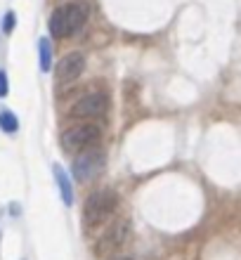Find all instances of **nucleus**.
<instances>
[{
    "instance_id": "ddd939ff",
    "label": "nucleus",
    "mask_w": 241,
    "mask_h": 260,
    "mask_svg": "<svg viewBox=\"0 0 241 260\" xmlns=\"http://www.w3.org/2000/svg\"><path fill=\"white\" fill-rule=\"evenodd\" d=\"M111 260H132V258H125V255H116V258H111Z\"/></svg>"
},
{
    "instance_id": "20e7f679",
    "label": "nucleus",
    "mask_w": 241,
    "mask_h": 260,
    "mask_svg": "<svg viewBox=\"0 0 241 260\" xmlns=\"http://www.w3.org/2000/svg\"><path fill=\"white\" fill-rule=\"evenodd\" d=\"M104 168V151L92 147V149H85L81 154H76L74 158V178L78 182H90L92 178H97Z\"/></svg>"
},
{
    "instance_id": "f8f14e48",
    "label": "nucleus",
    "mask_w": 241,
    "mask_h": 260,
    "mask_svg": "<svg viewBox=\"0 0 241 260\" xmlns=\"http://www.w3.org/2000/svg\"><path fill=\"white\" fill-rule=\"evenodd\" d=\"M7 92H10V81L5 71H0V97H7Z\"/></svg>"
},
{
    "instance_id": "39448f33",
    "label": "nucleus",
    "mask_w": 241,
    "mask_h": 260,
    "mask_svg": "<svg viewBox=\"0 0 241 260\" xmlns=\"http://www.w3.org/2000/svg\"><path fill=\"white\" fill-rule=\"evenodd\" d=\"M107 95L102 92H90V95L81 97L76 104H71L69 109V116L71 118H97V116H104L107 114Z\"/></svg>"
},
{
    "instance_id": "f03ea898",
    "label": "nucleus",
    "mask_w": 241,
    "mask_h": 260,
    "mask_svg": "<svg viewBox=\"0 0 241 260\" xmlns=\"http://www.w3.org/2000/svg\"><path fill=\"white\" fill-rule=\"evenodd\" d=\"M116 206H118L116 192H111V189H97V192H92L85 199V204H83V225L88 227V230L102 227L116 213Z\"/></svg>"
},
{
    "instance_id": "6e6552de",
    "label": "nucleus",
    "mask_w": 241,
    "mask_h": 260,
    "mask_svg": "<svg viewBox=\"0 0 241 260\" xmlns=\"http://www.w3.org/2000/svg\"><path fill=\"white\" fill-rule=\"evenodd\" d=\"M52 173H55V180H57V187H59V194H62V201L66 206L74 204V185L69 180V173L64 171L59 164L52 166Z\"/></svg>"
},
{
    "instance_id": "0eeeda50",
    "label": "nucleus",
    "mask_w": 241,
    "mask_h": 260,
    "mask_svg": "<svg viewBox=\"0 0 241 260\" xmlns=\"http://www.w3.org/2000/svg\"><path fill=\"white\" fill-rule=\"evenodd\" d=\"M83 69H85V57L83 52H69V55H64L59 59L55 69V76L59 83H74L78 76L83 74Z\"/></svg>"
},
{
    "instance_id": "f257e3e1",
    "label": "nucleus",
    "mask_w": 241,
    "mask_h": 260,
    "mask_svg": "<svg viewBox=\"0 0 241 260\" xmlns=\"http://www.w3.org/2000/svg\"><path fill=\"white\" fill-rule=\"evenodd\" d=\"M88 17H90V5L85 0L69 3V5H59L50 14L48 28L55 38H69V36L78 34L85 26Z\"/></svg>"
},
{
    "instance_id": "1a4fd4ad",
    "label": "nucleus",
    "mask_w": 241,
    "mask_h": 260,
    "mask_svg": "<svg viewBox=\"0 0 241 260\" xmlns=\"http://www.w3.org/2000/svg\"><path fill=\"white\" fill-rule=\"evenodd\" d=\"M38 55H41V71H50L52 69V45H50L48 38H41Z\"/></svg>"
},
{
    "instance_id": "7ed1b4c3",
    "label": "nucleus",
    "mask_w": 241,
    "mask_h": 260,
    "mask_svg": "<svg viewBox=\"0 0 241 260\" xmlns=\"http://www.w3.org/2000/svg\"><path fill=\"white\" fill-rule=\"evenodd\" d=\"M99 137H102V130L97 128L92 123H76L66 128L59 137V144H62V149L71 156H76L81 151L85 149H92L97 142H99Z\"/></svg>"
},
{
    "instance_id": "423d86ee",
    "label": "nucleus",
    "mask_w": 241,
    "mask_h": 260,
    "mask_svg": "<svg viewBox=\"0 0 241 260\" xmlns=\"http://www.w3.org/2000/svg\"><path fill=\"white\" fill-rule=\"evenodd\" d=\"M130 232V222L128 220H118L116 225H111L107 232L102 234V239L97 241V253H107V251H116L125 244Z\"/></svg>"
},
{
    "instance_id": "9d476101",
    "label": "nucleus",
    "mask_w": 241,
    "mask_h": 260,
    "mask_svg": "<svg viewBox=\"0 0 241 260\" xmlns=\"http://www.w3.org/2000/svg\"><path fill=\"white\" fill-rule=\"evenodd\" d=\"M0 128L5 130L7 135H12V133H17V130H19V118L14 116L10 109H3V111H0Z\"/></svg>"
},
{
    "instance_id": "9b49d317",
    "label": "nucleus",
    "mask_w": 241,
    "mask_h": 260,
    "mask_svg": "<svg viewBox=\"0 0 241 260\" xmlns=\"http://www.w3.org/2000/svg\"><path fill=\"white\" fill-rule=\"evenodd\" d=\"M14 21H17V14L14 12H7L5 17H3V31H5V34H12Z\"/></svg>"
}]
</instances>
